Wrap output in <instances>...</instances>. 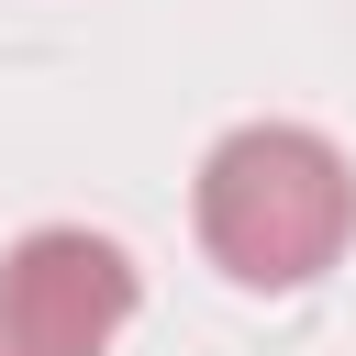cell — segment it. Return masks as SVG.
I'll return each mask as SVG.
<instances>
[{
	"instance_id": "1",
	"label": "cell",
	"mask_w": 356,
	"mask_h": 356,
	"mask_svg": "<svg viewBox=\"0 0 356 356\" xmlns=\"http://www.w3.org/2000/svg\"><path fill=\"white\" fill-rule=\"evenodd\" d=\"M356 234V167L312 122H245L200 156V245L234 289H312Z\"/></svg>"
},
{
	"instance_id": "2",
	"label": "cell",
	"mask_w": 356,
	"mask_h": 356,
	"mask_svg": "<svg viewBox=\"0 0 356 356\" xmlns=\"http://www.w3.org/2000/svg\"><path fill=\"white\" fill-rule=\"evenodd\" d=\"M134 256L89 222H44L0 256V345L11 356H111L134 323Z\"/></svg>"
},
{
	"instance_id": "3",
	"label": "cell",
	"mask_w": 356,
	"mask_h": 356,
	"mask_svg": "<svg viewBox=\"0 0 356 356\" xmlns=\"http://www.w3.org/2000/svg\"><path fill=\"white\" fill-rule=\"evenodd\" d=\"M0 356H11V345H0Z\"/></svg>"
}]
</instances>
